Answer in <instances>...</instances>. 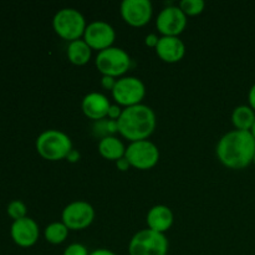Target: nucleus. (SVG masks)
Here are the masks:
<instances>
[{
	"label": "nucleus",
	"mask_w": 255,
	"mask_h": 255,
	"mask_svg": "<svg viewBox=\"0 0 255 255\" xmlns=\"http://www.w3.org/2000/svg\"><path fill=\"white\" fill-rule=\"evenodd\" d=\"M146 221L149 229L157 232V233L164 234L167 231H169L173 224L174 216L169 207L164 206V204H157L149 209Z\"/></svg>",
	"instance_id": "obj_16"
},
{
	"label": "nucleus",
	"mask_w": 255,
	"mask_h": 255,
	"mask_svg": "<svg viewBox=\"0 0 255 255\" xmlns=\"http://www.w3.org/2000/svg\"><path fill=\"white\" fill-rule=\"evenodd\" d=\"M217 156L226 167L243 169L253 163L255 138L251 131L233 129L227 132L217 144Z\"/></svg>",
	"instance_id": "obj_1"
},
{
	"label": "nucleus",
	"mask_w": 255,
	"mask_h": 255,
	"mask_svg": "<svg viewBox=\"0 0 255 255\" xmlns=\"http://www.w3.org/2000/svg\"><path fill=\"white\" fill-rule=\"evenodd\" d=\"M90 255H116L114 253V252L109 251V249H105V248H100V249H96V251L91 252Z\"/></svg>",
	"instance_id": "obj_31"
},
{
	"label": "nucleus",
	"mask_w": 255,
	"mask_h": 255,
	"mask_svg": "<svg viewBox=\"0 0 255 255\" xmlns=\"http://www.w3.org/2000/svg\"><path fill=\"white\" fill-rule=\"evenodd\" d=\"M167 237L149 228L137 232L128 244L129 255H167Z\"/></svg>",
	"instance_id": "obj_5"
},
{
	"label": "nucleus",
	"mask_w": 255,
	"mask_h": 255,
	"mask_svg": "<svg viewBox=\"0 0 255 255\" xmlns=\"http://www.w3.org/2000/svg\"><path fill=\"white\" fill-rule=\"evenodd\" d=\"M10 234H11L12 241L17 246L27 248V247L34 246L37 242L40 236V229L34 219L30 218V217H24V218L12 222Z\"/></svg>",
	"instance_id": "obj_13"
},
{
	"label": "nucleus",
	"mask_w": 255,
	"mask_h": 255,
	"mask_svg": "<svg viewBox=\"0 0 255 255\" xmlns=\"http://www.w3.org/2000/svg\"><path fill=\"white\" fill-rule=\"evenodd\" d=\"M178 6L187 16H196L203 11L206 2L204 0H182L179 1Z\"/></svg>",
	"instance_id": "obj_22"
},
{
	"label": "nucleus",
	"mask_w": 255,
	"mask_h": 255,
	"mask_svg": "<svg viewBox=\"0 0 255 255\" xmlns=\"http://www.w3.org/2000/svg\"><path fill=\"white\" fill-rule=\"evenodd\" d=\"M111 104L107 96H105L101 92H89L86 96L82 99L81 107L84 114L86 115L89 119L99 121V120L106 119L107 114Z\"/></svg>",
	"instance_id": "obj_15"
},
{
	"label": "nucleus",
	"mask_w": 255,
	"mask_h": 255,
	"mask_svg": "<svg viewBox=\"0 0 255 255\" xmlns=\"http://www.w3.org/2000/svg\"><path fill=\"white\" fill-rule=\"evenodd\" d=\"M117 132H119L117 121L110 120L109 117L95 121L94 125H92V133H94V136L100 137V139L109 136H115Z\"/></svg>",
	"instance_id": "obj_21"
},
{
	"label": "nucleus",
	"mask_w": 255,
	"mask_h": 255,
	"mask_svg": "<svg viewBox=\"0 0 255 255\" xmlns=\"http://www.w3.org/2000/svg\"><path fill=\"white\" fill-rule=\"evenodd\" d=\"M122 110L124 109H121L120 105L111 104V106H110V110H109V114H107V117H109L110 120H115V121H117V120L120 119V116H121Z\"/></svg>",
	"instance_id": "obj_25"
},
{
	"label": "nucleus",
	"mask_w": 255,
	"mask_h": 255,
	"mask_svg": "<svg viewBox=\"0 0 255 255\" xmlns=\"http://www.w3.org/2000/svg\"><path fill=\"white\" fill-rule=\"evenodd\" d=\"M82 37L92 50L102 51L114 45L116 31L114 26L105 20H94L87 24Z\"/></svg>",
	"instance_id": "obj_10"
},
{
	"label": "nucleus",
	"mask_w": 255,
	"mask_h": 255,
	"mask_svg": "<svg viewBox=\"0 0 255 255\" xmlns=\"http://www.w3.org/2000/svg\"><path fill=\"white\" fill-rule=\"evenodd\" d=\"M125 157L131 167L146 171L153 168L158 163L159 149L153 142L148 139H141V141L131 142L126 147Z\"/></svg>",
	"instance_id": "obj_7"
},
{
	"label": "nucleus",
	"mask_w": 255,
	"mask_h": 255,
	"mask_svg": "<svg viewBox=\"0 0 255 255\" xmlns=\"http://www.w3.org/2000/svg\"><path fill=\"white\" fill-rule=\"evenodd\" d=\"M117 125L119 133L129 142L147 139L156 129V114L143 104L125 107Z\"/></svg>",
	"instance_id": "obj_2"
},
{
	"label": "nucleus",
	"mask_w": 255,
	"mask_h": 255,
	"mask_svg": "<svg viewBox=\"0 0 255 255\" xmlns=\"http://www.w3.org/2000/svg\"><path fill=\"white\" fill-rule=\"evenodd\" d=\"M86 26L85 16L74 7H64L59 10L52 19V27L55 32L70 42L81 39Z\"/></svg>",
	"instance_id": "obj_4"
},
{
	"label": "nucleus",
	"mask_w": 255,
	"mask_h": 255,
	"mask_svg": "<svg viewBox=\"0 0 255 255\" xmlns=\"http://www.w3.org/2000/svg\"><path fill=\"white\" fill-rule=\"evenodd\" d=\"M6 211H7V214H9L14 221H17V219H21L24 218V217H27L26 206H25L24 202L19 201V199H14V201L10 202V203L7 204Z\"/></svg>",
	"instance_id": "obj_23"
},
{
	"label": "nucleus",
	"mask_w": 255,
	"mask_h": 255,
	"mask_svg": "<svg viewBox=\"0 0 255 255\" xmlns=\"http://www.w3.org/2000/svg\"><path fill=\"white\" fill-rule=\"evenodd\" d=\"M156 26L162 36H179L187 26V15L178 5H169L159 11Z\"/></svg>",
	"instance_id": "obj_11"
},
{
	"label": "nucleus",
	"mask_w": 255,
	"mask_h": 255,
	"mask_svg": "<svg viewBox=\"0 0 255 255\" xmlns=\"http://www.w3.org/2000/svg\"><path fill=\"white\" fill-rule=\"evenodd\" d=\"M99 152L104 158L116 162L125 157L126 147H125L124 142L117 138L116 136H109L99 141Z\"/></svg>",
	"instance_id": "obj_17"
},
{
	"label": "nucleus",
	"mask_w": 255,
	"mask_h": 255,
	"mask_svg": "<svg viewBox=\"0 0 255 255\" xmlns=\"http://www.w3.org/2000/svg\"><path fill=\"white\" fill-rule=\"evenodd\" d=\"M232 122L236 129L252 131L255 124V111L249 105L237 106L232 112Z\"/></svg>",
	"instance_id": "obj_19"
},
{
	"label": "nucleus",
	"mask_w": 255,
	"mask_h": 255,
	"mask_svg": "<svg viewBox=\"0 0 255 255\" xmlns=\"http://www.w3.org/2000/svg\"><path fill=\"white\" fill-rule=\"evenodd\" d=\"M61 219L71 231H81L91 226L95 219V209L89 202L74 201L62 209Z\"/></svg>",
	"instance_id": "obj_9"
},
{
	"label": "nucleus",
	"mask_w": 255,
	"mask_h": 255,
	"mask_svg": "<svg viewBox=\"0 0 255 255\" xmlns=\"http://www.w3.org/2000/svg\"><path fill=\"white\" fill-rule=\"evenodd\" d=\"M116 166L117 168L120 169V171H127V169L131 167V164L128 163V161L126 159V157H122V158H120L119 161H116Z\"/></svg>",
	"instance_id": "obj_28"
},
{
	"label": "nucleus",
	"mask_w": 255,
	"mask_h": 255,
	"mask_svg": "<svg viewBox=\"0 0 255 255\" xmlns=\"http://www.w3.org/2000/svg\"><path fill=\"white\" fill-rule=\"evenodd\" d=\"M111 92L117 105L129 107L142 104L146 95V86L138 77L125 76L117 80Z\"/></svg>",
	"instance_id": "obj_8"
},
{
	"label": "nucleus",
	"mask_w": 255,
	"mask_h": 255,
	"mask_svg": "<svg viewBox=\"0 0 255 255\" xmlns=\"http://www.w3.org/2000/svg\"><path fill=\"white\" fill-rule=\"evenodd\" d=\"M248 101H249V106L255 111V84L251 87L248 94Z\"/></svg>",
	"instance_id": "obj_29"
},
{
	"label": "nucleus",
	"mask_w": 255,
	"mask_h": 255,
	"mask_svg": "<svg viewBox=\"0 0 255 255\" xmlns=\"http://www.w3.org/2000/svg\"><path fill=\"white\" fill-rule=\"evenodd\" d=\"M158 40H159V37L157 36V34L151 32V34H148L146 37H144V44H146L147 46L154 47V49H156L157 44H158Z\"/></svg>",
	"instance_id": "obj_27"
},
{
	"label": "nucleus",
	"mask_w": 255,
	"mask_h": 255,
	"mask_svg": "<svg viewBox=\"0 0 255 255\" xmlns=\"http://www.w3.org/2000/svg\"><path fill=\"white\" fill-rule=\"evenodd\" d=\"M117 80L116 77H112V76H102L101 77V85L104 89L106 90H110V91H112L115 87V85H116Z\"/></svg>",
	"instance_id": "obj_26"
},
{
	"label": "nucleus",
	"mask_w": 255,
	"mask_h": 255,
	"mask_svg": "<svg viewBox=\"0 0 255 255\" xmlns=\"http://www.w3.org/2000/svg\"><path fill=\"white\" fill-rule=\"evenodd\" d=\"M62 255H90L86 247L81 243H72L64 251Z\"/></svg>",
	"instance_id": "obj_24"
},
{
	"label": "nucleus",
	"mask_w": 255,
	"mask_h": 255,
	"mask_svg": "<svg viewBox=\"0 0 255 255\" xmlns=\"http://www.w3.org/2000/svg\"><path fill=\"white\" fill-rule=\"evenodd\" d=\"M121 16L131 26H143L151 20L153 6L149 0H124L120 6Z\"/></svg>",
	"instance_id": "obj_12"
},
{
	"label": "nucleus",
	"mask_w": 255,
	"mask_h": 255,
	"mask_svg": "<svg viewBox=\"0 0 255 255\" xmlns=\"http://www.w3.org/2000/svg\"><path fill=\"white\" fill-rule=\"evenodd\" d=\"M252 134H253L254 136V138H255V124H254V126H253V128H252Z\"/></svg>",
	"instance_id": "obj_32"
},
{
	"label": "nucleus",
	"mask_w": 255,
	"mask_h": 255,
	"mask_svg": "<svg viewBox=\"0 0 255 255\" xmlns=\"http://www.w3.org/2000/svg\"><path fill=\"white\" fill-rule=\"evenodd\" d=\"M66 159L69 162H71V163H75V162H77L80 159V152L76 151V149H72V151L67 154Z\"/></svg>",
	"instance_id": "obj_30"
},
{
	"label": "nucleus",
	"mask_w": 255,
	"mask_h": 255,
	"mask_svg": "<svg viewBox=\"0 0 255 255\" xmlns=\"http://www.w3.org/2000/svg\"><path fill=\"white\" fill-rule=\"evenodd\" d=\"M69 231L70 229L62 222H52L45 228L44 236L49 243L57 246V244H61L66 241Z\"/></svg>",
	"instance_id": "obj_20"
},
{
	"label": "nucleus",
	"mask_w": 255,
	"mask_h": 255,
	"mask_svg": "<svg viewBox=\"0 0 255 255\" xmlns=\"http://www.w3.org/2000/svg\"><path fill=\"white\" fill-rule=\"evenodd\" d=\"M154 50L159 59L168 64L181 61L186 55V45L179 36H161Z\"/></svg>",
	"instance_id": "obj_14"
},
{
	"label": "nucleus",
	"mask_w": 255,
	"mask_h": 255,
	"mask_svg": "<svg viewBox=\"0 0 255 255\" xmlns=\"http://www.w3.org/2000/svg\"><path fill=\"white\" fill-rule=\"evenodd\" d=\"M253 163L255 164V154H254V159H253Z\"/></svg>",
	"instance_id": "obj_33"
},
{
	"label": "nucleus",
	"mask_w": 255,
	"mask_h": 255,
	"mask_svg": "<svg viewBox=\"0 0 255 255\" xmlns=\"http://www.w3.org/2000/svg\"><path fill=\"white\" fill-rule=\"evenodd\" d=\"M36 149L40 156L49 161L66 159L72 151V141L65 132L60 129H46L36 138Z\"/></svg>",
	"instance_id": "obj_3"
},
{
	"label": "nucleus",
	"mask_w": 255,
	"mask_h": 255,
	"mask_svg": "<svg viewBox=\"0 0 255 255\" xmlns=\"http://www.w3.org/2000/svg\"><path fill=\"white\" fill-rule=\"evenodd\" d=\"M131 56L122 47L111 46L99 51L95 65L102 76L119 77L126 74L131 67Z\"/></svg>",
	"instance_id": "obj_6"
},
{
	"label": "nucleus",
	"mask_w": 255,
	"mask_h": 255,
	"mask_svg": "<svg viewBox=\"0 0 255 255\" xmlns=\"http://www.w3.org/2000/svg\"><path fill=\"white\" fill-rule=\"evenodd\" d=\"M92 55V49L87 45L84 39L75 40V41L69 42L67 46V57L70 62L74 65H86L90 61Z\"/></svg>",
	"instance_id": "obj_18"
}]
</instances>
